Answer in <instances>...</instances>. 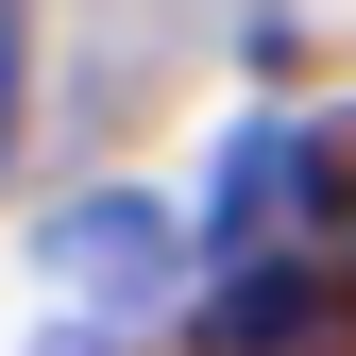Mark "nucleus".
Wrapping results in <instances>:
<instances>
[{"mask_svg":"<svg viewBox=\"0 0 356 356\" xmlns=\"http://www.w3.org/2000/svg\"><path fill=\"white\" fill-rule=\"evenodd\" d=\"M51 272H68V289H136V272H153V220H136V204H85L68 238H51Z\"/></svg>","mask_w":356,"mask_h":356,"instance_id":"obj_1","label":"nucleus"},{"mask_svg":"<svg viewBox=\"0 0 356 356\" xmlns=\"http://www.w3.org/2000/svg\"><path fill=\"white\" fill-rule=\"evenodd\" d=\"M17 85H34V17L0 0V153H17Z\"/></svg>","mask_w":356,"mask_h":356,"instance_id":"obj_2","label":"nucleus"}]
</instances>
